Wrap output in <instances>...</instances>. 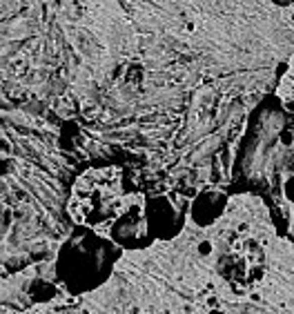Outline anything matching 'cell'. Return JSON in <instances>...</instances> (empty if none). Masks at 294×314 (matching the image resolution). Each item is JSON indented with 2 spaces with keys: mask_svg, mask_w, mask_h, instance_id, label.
Masks as SVG:
<instances>
[{
  "mask_svg": "<svg viewBox=\"0 0 294 314\" xmlns=\"http://www.w3.org/2000/svg\"><path fill=\"white\" fill-rule=\"evenodd\" d=\"M127 210L121 172L116 167L89 170L76 181L72 192V214L80 225L96 227L119 219Z\"/></svg>",
  "mask_w": 294,
  "mask_h": 314,
  "instance_id": "6da1fadb",
  "label": "cell"
},
{
  "mask_svg": "<svg viewBox=\"0 0 294 314\" xmlns=\"http://www.w3.org/2000/svg\"><path fill=\"white\" fill-rule=\"evenodd\" d=\"M119 250L94 234H74L58 258L61 281L74 292H89L105 283Z\"/></svg>",
  "mask_w": 294,
  "mask_h": 314,
  "instance_id": "7a4b0ae2",
  "label": "cell"
},
{
  "mask_svg": "<svg viewBox=\"0 0 294 314\" xmlns=\"http://www.w3.org/2000/svg\"><path fill=\"white\" fill-rule=\"evenodd\" d=\"M265 272V256L256 241H241L218 261V274L234 290H252Z\"/></svg>",
  "mask_w": 294,
  "mask_h": 314,
  "instance_id": "3957f363",
  "label": "cell"
}]
</instances>
